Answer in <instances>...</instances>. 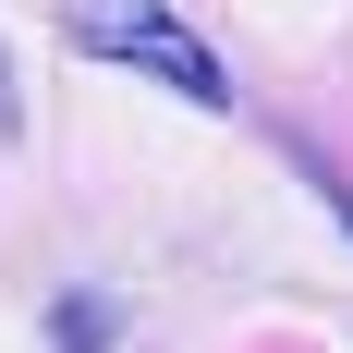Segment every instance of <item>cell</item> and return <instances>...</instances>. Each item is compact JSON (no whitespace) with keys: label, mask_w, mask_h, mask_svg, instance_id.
Listing matches in <instances>:
<instances>
[{"label":"cell","mask_w":353,"mask_h":353,"mask_svg":"<svg viewBox=\"0 0 353 353\" xmlns=\"http://www.w3.org/2000/svg\"><path fill=\"white\" fill-rule=\"evenodd\" d=\"M49 329H61V353H85V341H110V305H61Z\"/></svg>","instance_id":"obj_2"},{"label":"cell","mask_w":353,"mask_h":353,"mask_svg":"<svg viewBox=\"0 0 353 353\" xmlns=\"http://www.w3.org/2000/svg\"><path fill=\"white\" fill-rule=\"evenodd\" d=\"M61 37L85 49V61H122V73H146V85L195 98V110H232V73H219V49L183 25L171 0H61Z\"/></svg>","instance_id":"obj_1"}]
</instances>
